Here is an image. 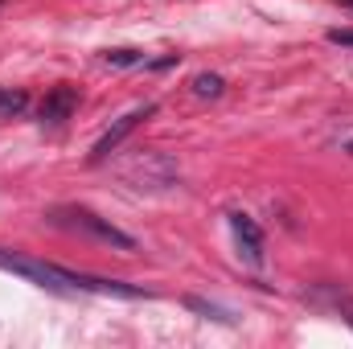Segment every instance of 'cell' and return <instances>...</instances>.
<instances>
[{
  "instance_id": "obj_1",
  "label": "cell",
  "mask_w": 353,
  "mask_h": 349,
  "mask_svg": "<svg viewBox=\"0 0 353 349\" xmlns=\"http://www.w3.org/2000/svg\"><path fill=\"white\" fill-rule=\"evenodd\" d=\"M0 267L21 275V279L41 283V288H54V292H99V296H123V300H140L144 296L140 288H132L123 279H103V275H87V271H70V267L33 259V255H21V251H4V247H0Z\"/></svg>"
},
{
  "instance_id": "obj_2",
  "label": "cell",
  "mask_w": 353,
  "mask_h": 349,
  "mask_svg": "<svg viewBox=\"0 0 353 349\" xmlns=\"http://www.w3.org/2000/svg\"><path fill=\"white\" fill-rule=\"evenodd\" d=\"M50 218L62 222V226H70V230H79V235H90V239L115 247V251H136V239L132 235H123L119 226H111L107 218H99L87 206H58V210H50Z\"/></svg>"
},
{
  "instance_id": "obj_3",
  "label": "cell",
  "mask_w": 353,
  "mask_h": 349,
  "mask_svg": "<svg viewBox=\"0 0 353 349\" xmlns=\"http://www.w3.org/2000/svg\"><path fill=\"white\" fill-rule=\"evenodd\" d=\"M152 115H157V103H144V107H132L128 115H119V119H115V123L99 136V144L90 148V165L107 161V157H111V152H115V148H119V144H123V140H128V136H132L144 119H152Z\"/></svg>"
},
{
  "instance_id": "obj_4",
  "label": "cell",
  "mask_w": 353,
  "mask_h": 349,
  "mask_svg": "<svg viewBox=\"0 0 353 349\" xmlns=\"http://www.w3.org/2000/svg\"><path fill=\"white\" fill-rule=\"evenodd\" d=\"M230 230H234L239 251L247 255V263H251V267H263V230H259V222H255L251 214L234 210V214H230Z\"/></svg>"
},
{
  "instance_id": "obj_5",
  "label": "cell",
  "mask_w": 353,
  "mask_h": 349,
  "mask_svg": "<svg viewBox=\"0 0 353 349\" xmlns=\"http://www.w3.org/2000/svg\"><path fill=\"white\" fill-rule=\"evenodd\" d=\"M74 107H79V87H70V83H62V87H54L46 99H41V123H66L70 115H74Z\"/></svg>"
},
{
  "instance_id": "obj_6",
  "label": "cell",
  "mask_w": 353,
  "mask_h": 349,
  "mask_svg": "<svg viewBox=\"0 0 353 349\" xmlns=\"http://www.w3.org/2000/svg\"><path fill=\"white\" fill-rule=\"evenodd\" d=\"M136 169H140V189H144V185H148V189H165L176 177V165L165 152H144V157L136 161Z\"/></svg>"
},
{
  "instance_id": "obj_7",
  "label": "cell",
  "mask_w": 353,
  "mask_h": 349,
  "mask_svg": "<svg viewBox=\"0 0 353 349\" xmlns=\"http://www.w3.org/2000/svg\"><path fill=\"white\" fill-rule=\"evenodd\" d=\"M25 107H29V94L25 90L0 87V115H21Z\"/></svg>"
},
{
  "instance_id": "obj_8",
  "label": "cell",
  "mask_w": 353,
  "mask_h": 349,
  "mask_svg": "<svg viewBox=\"0 0 353 349\" xmlns=\"http://www.w3.org/2000/svg\"><path fill=\"white\" fill-rule=\"evenodd\" d=\"M103 62H107V66H148V58H144L140 50H107Z\"/></svg>"
},
{
  "instance_id": "obj_9",
  "label": "cell",
  "mask_w": 353,
  "mask_h": 349,
  "mask_svg": "<svg viewBox=\"0 0 353 349\" xmlns=\"http://www.w3.org/2000/svg\"><path fill=\"white\" fill-rule=\"evenodd\" d=\"M193 90H197L201 99H218V94L226 90V83H222V74H197V79H193Z\"/></svg>"
},
{
  "instance_id": "obj_10",
  "label": "cell",
  "mask_w": 353,
  "mask_h": 349,
  "mask_svg": "<svg viewBox=\"0 0 353 349\" xmlns=\"http://www.w3.org/2000/svg\"><path fill=\"white\" fill-rule=\"evenodd\" d=\"M185 304H189V308H197V312H205V317L230 321V312H226V308H218V304H205V300H197V296H185Z\"/></svg>"
},
{
  "instance_id": "obj_11",
  "label": "cell",
  "mask_w": 353,
  "mask_h": 349,
  "mask_svg": "<svg viewBox=\"0 0 353 349\" xmlns=\"http://www.w3.org/2000/svg\"><path fill=\"white\" fill-rule=\"evenodd\" d=\"M329 41L333 46H353V29H329Z\"/></svg>"
},
{
  "instance_id": "obj_12",
  "label": "cell",
  "mask_w": 353,
  "mask_h": 349,
  "mask_svg": "<svg viewBox=\"0 0 353 349\" xmlns=\"http://www.w3.org/2000/svg\"><path fill=\"white\" fill-rule=\"evenodd\" d=\"M341 4H345V8H353V0H341Z\"/></svg>"
},
{
  "instance_id": "obj_13",
  "label": "cell",
  "mask_w": 353,
  "mask_h": 349,
  "mask_svg": "<svg viewBox=\"0 0 353 349\" xmlns=\"http://www.w3.org/2000/svg\"><path fill=\"white\" fill-rule=\"evenodd\" d=\"M350 325H353V317H350Z\"/></svg>"
}]
</instances>
